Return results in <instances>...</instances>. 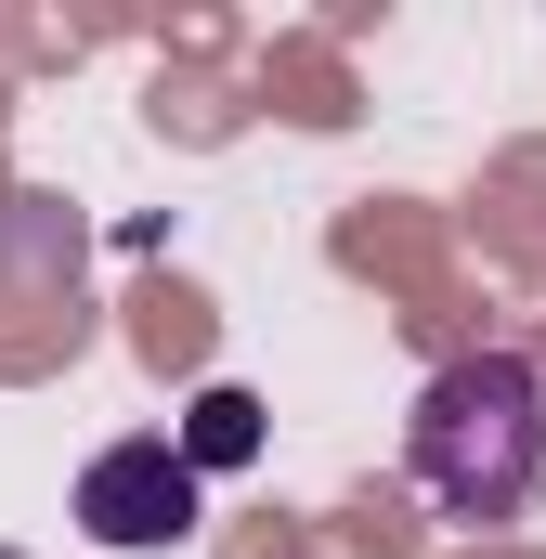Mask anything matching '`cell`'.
<instances>
[{
  "instance_id": "277c9868",
  "label": "cell",
  "mask_w": 546,
  "mask_h": 559,
  "mask_svg": "<svg viewBox=\"0 0 546 559\" xmlns=\"http://www.w3.org/2000/svg\"><path fill=\"white\" fill-rule=\"evenodd\" d=\"M0 559H26V547H0Z\"/></svg>"
},
{
  "instance_id": "3957f363",
  "label": "cell",
  "mask_w": 546,
  "mask_h": 559,
  "mask_svg": "<svg viewBox=\"0 0 546 559\" xmlns=\"http://www.w3.org/2000/svg\"><path fill=\"white\" fill-rule=\"evenodd\" d=\"M248 455H261V404H248V391H209L195 429H182V468L209 481V468H248Z\"/></svg>"
},
{
  "instance_id": "6da1fadb",
  "label": "cell",
  "mask_w": 546,
  "mask_h": 559,
  "mask_svg": "<svg viewBox=\"0 0 546 559\" xmlns=\"http://www.w3.org/2000/svg\"><path fill=\"white\" fill-rule=\"evenodd\" d=\"M404 468L442 521H521L546 495V378L521 352H455L404 417Z\"/></svg>"
},
{
  "instance_id": "7a4b0ae2",
  "label": "cell",
  "mask_w": 546,
  "mask_h": 559,
  "mask_svg": "<svg viewBox=\"0 0 546 559\" xmlns=\"http://www.w3.org/2000/svg\"><path fill=\"white\" fill-rule=\"evenodd\" d=\"M79 521H92V547H182L195 534V468H182V442L169 429H131V442H105L92 468H79Z\"/></svg>"
}]
</instances>
